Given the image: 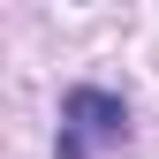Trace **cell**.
<instances>
[{"label": "cell", "mask_w": 159, "mask_h": 159, "mask_svg": "<svg viewBox=\"0 0 159 159\" xmlns=\"http://www.w3.org/2000/svg\"><path fill=\"white\" fill-rule=\"evenodd\" d=\"M129 136V106L98 84H76L61 98V159H84V144H121Z\"/></svg>", "instance_id": "cell-1"}]
</instances>
